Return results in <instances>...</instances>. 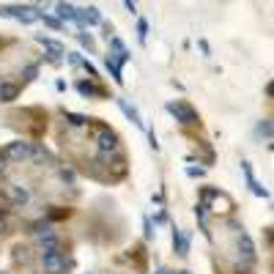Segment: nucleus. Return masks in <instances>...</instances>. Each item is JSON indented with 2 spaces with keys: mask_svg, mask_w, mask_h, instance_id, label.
<instances>
[{
  "mask_svg": "<svg viewBox=\"0 0 274 274\" xmlns=\"http://www.w3.org/2000/svg\"><path fill=\"white\" fill-rule=\"evenodd\" d=\"M74 88H77V93L83 99H104L107 96V91L102 88V85H96L93 80H80Z\"/></svg>",
  "mask_w": 274,
  "mask_h": 274,
  "instance_id": "nucleus-9",
  "label": "nucleus"
},
{
  "mask_svg": "<svg viewBox=\"0 0 274 274\" xmlns=\"http://www.w3.org/2000/svg\"><path fill=\"white\" fill-rule=\"evenodd\" d=\"M77 25H83V28H96V25H102V11H99L96 6L77 9Z\"/></svg>",
  "mask_w": 274,
  "mask_h": 274,
  "instance_id": "nucleus-8",
  "label": "nucleus"
},
{
  "mask_svg": "<svg viewBox=\"0 0 274 274\" xmlns=\"http://www.w3.org/2000/svg\"><path fill=\"white\" fill-rule=\"evenodd\" d=\"M153 274H178V271H168V269H156Z\"/></svg>",
  "mask_w": 274,
  "mask_h": 274,
  "instance_id": "nucleus-35",
  "label": "nucleus"
},
{
  "mask_svg": "<svg viewBox=\"0 0 274 274\" xmlns=\"http://www.w3.org/2000/svg\"><path fill=\"white\" fill-rule=\"evenodd\" d=\"M203 168H186V176H192V178H200V176H203Z\"/></svg>",
  "mask_w": 274,
  "mask_h": 274,
  "instance_id": "nucleus-30",
  "label": "nucleus"
},
{
  "mask_svg": "<svg viewBox=\"0 0 274 274\" xmlns=\"http://www.w3.org/2000/svg\"><path fill=\"white\" fill-rule=\"evenodd\" d=\"M38 263H42L44 274H69V260L61 252V247L55 250H42L38 252Z\"/></svg>",
  "mask_w": 274,
  "mask_h": 274,
  "instance_id": "nucleus-2",
  "label": "nucleus"
},
{
  "mask_svg": "<svg viewBox=\"0 0 274 274\" xmlns=\"http://www.w3.org/2000/svg\"><path fill=\"white\" fill-rule=\"evenodd\" d=\"M38 19H42V22L47 25V28H52V30H63V25H66V22H61L58 17H50V14H44V11L38 14Z\"/></svg>",
  "mask_w": 274,
  "mask_h": 274,
  "instance_id": "nucleus-20",
  "label": "nucleus"
},
{
  "mask_svg": "<svg viewBox=\"0 0 274 274\" xmlns=\"http://www.w3.org/2000/svg\"><path fill=\"white\" fill-rule=\"evenodd\" d=\"M165 110L170 112L173 118H176L181 126H198L200 124V115H198V110L192 107L189 102H184V99H176V102H168L165 104Z\"/></svg>",
  "mask_w": 274,
  "mask_h": 274,
  "instance_id": "nucleus-3",
  "label": "nucleus"
},
{
  "mask_svg": "<svg viewBox=\"0 0 274 274\" xmlns=\"http://www.w3.org/2000/svg\"><path fill=\"white\" fill-rule=\"evenodd\" d=\"M124 3H126V11H129V14H137V3H135V0H124Z\"/></svg>",
  "mask_w": 274,
  "mask_h": 274,
  "instance_id": "nucleus-31",
  "label": "nucleus"
},
{
  "mask_svg": "<svg viewBox=\"0 0 274 274\" xmlns=\"http://www.w3.org/2000/svg\"><path fill=\"white\" fill-rule=\"evenodd\" d=\"M236 250H239V255H242V260H244L247 266L255 263V244H252L250 233H247L244 228L236 230Z\"/></svg>",
  "mask_w": 274,
  "mask_h": 274,
  "instance_id": "nucleus-6",
  "label": "nucleus"
},
{
  "mask_svg": "<svg viewBox=\"0 0 274 274\" xmlns=\"http://www.w3.org/2000/svg\"><path fill=\"white\" fill-rule=\"evenodd\" d=\"M33 200V192L28 184H11L9 186V203L14 206V209H25Z\"/></svg>",
  "mask_w": 274,
  "mask_h": 274,
  "instance_id": "nucleus-7",
  "label": "nucleus"
},
{
  "mask_svg": "<svg viewBox=\"0 0 274 274\" xmlns=\"http://www.w3.org/2000/svg\"><path fill=\"white\" fill-rule=\"evenodd\" d=\"M0 274H6V271H0Z\"/></svg>",
  "mask_w": 274,
  "mask_h": 274,
  "instance_id": "nucleus-36",
  "label": "nucleus"
},
{
  "mask_svg": "<svg viewBox=\"0 0 274 274\" xmlns=\"http://www.w3.org/2000/svg\"><path fill=\"white\" fill-rule=\"evenodd\" d=\"M38 14H42V11H38L36 6H0V17L17 19V22H22V25L38 22Z\"/></svg>",
  "mask_w": 274,
  "mask_h": 274,
  "instance_id": "nucleus-4",
  "label": "nucleus"
},
{
  "mask_svg": "<svg viewBox=\"0 0 274 274\" xmlns=\"http://www.w3.org/2000/svg\"><path fill=\"white\" fill-rule=\"evenodd\" d=\"M3 156L9 159V162H30L33 156V143H28V140H14V143H9L3 148Z\"/></svg>",
  "mask_w": 274,
  "mask_h": 274,
  "instance_id": "nucleus-5",
  "label": "nucleus"
},
{
  "mask_svg": "<svg viewBox=\"0 0 274 274\" xmlns=\"http://www.w3.org/2000/svg\"><path fill=\"white\" fill-rule=\"evenodd\" d=\"M189 233L181 230V228H173V252H176L178 258H186L189 255Z\"/></svg>",
  "mask_w": 274,
  "mask_h": 274,
  "instance_id": "nucleus-10",
  "label": "nucleus"
},
{
  "mask_svg": "<svg viewBox=\"0 0 274 274\" xmlns=\"http://www.w3.org/2000/svg\"><path fill=\"white\" fill-rule=\"evenodd\" d=\"M93 143H96V156H99V162H110V159L115 156L118 151H121V145H118V135L110 129V126H99V129H96V137H93Z\"/></svg>",
  "mask_w": 274,
  "mask_h": 274,
  "instance_id": "nucleus-1",
  "label": "nucleus"
},
{
  "mask_svg": "<svg viewBox=\"0 0 274 274\" xmlns=\"http://www.w3.org/2000/svg\"><path fill=\"white\" fill-rule=\"evenodd\" d=\"M9 233V219H6V211H0V236Z\"/></svg>",
  "mask_w": 274,
  "mask_h": 274,
  "instance_id": "nucleus-28",
  "label": "nucleus"
},
{
  "mask_svg": "<svg viewBox=\"0 0 274 274\" xmlns=\"http://www.w3.org/2000/svg\"><path fill=\"white\" fill-rule=\"evenodd\" d=\"M77 38H80V44H83L85 47V50H88L91 52V55H93V52H96V42H93V36H91V33H77Z\"/></svg>",
  "mask_w": 274,
  "mask_h": 274,
  "instance_id": "nucleus-21",
  "label": "nucleus"
},
{
  "mask_svg": "<svg viewBox=\"0 0 274 274\" xmlns=\"http://www.w3.org/2000/svg\"><path fill=\"white\" fill-rule=\"evenodd\" d=\"M115 102H118V107H121V112H124V115L129 118V121L135 124L137 129H143V118H140L137 107H135V104H129V102H126V99H115Z\"/></svg>",
  "mask_w": 274,
  "mask_h": 274,
  "instance_id": "nucleus-14",
  "label": "nucleus"
},
{
  "mask_svg": "<svg viewBox=\"0 0 274 274\" xmlns=\"http://www.w3.org/2000/svg\"><path fill=\"white\" fill-rule=\"evenodd\" d=\"M198 47H200V52H203L206 58L211 55V47H209V42H206V38H200V42H198Z\"/></svg>",
  "mask_w": 274,
  "mask_h": 274,
  "instance_id": "nucleus-29",
  "label": "nucleus"
},
{
  "mask_svg": "<svg viewBox=\"0 0 274 274\" xmlns=\"http://www.w3.org/2000/svg\"><path fill=\"white\" fill-rule=\"evenodd\" d=\"M55 11H58V19H61V22H77V9L71 3H58L55 6Z\"/></svg>",
  "mask_w": 274,
  "mask_h": 274,
  "instance_id": "nucleus-16",
  "label": "nucleus"
},
{
  "mask_svg": "<svg viewBox=\"0 0 274 274\" xmlns=\"http://www.w3.org/2000/svg\"><path fill=\"white\" fill-rule=\"evenodd\" d=\"M143 233H145V239H153V236H156V230H153V225H151L148 217H143Z\"/></svg>",
  "mask_w": 274,
  "mask_h": 274,
  "instance_id": "nucleus-27",
  "label": "nucleus"
},
{
  "mask_svg": "<svg viewBox=\"0 0 274 274\" xmlns=\"http://www.w3.org/2000/svg\"><path fill=\"white\" fill-rule=\"evenodd\" d=\"M30 233H33L36 239H42V236H50V233H55V228H52L50 219H36V222L30 225Z\"/></svg>",
  "mask_w": 274,
  "mask_h": 274,
  "instance_id": "nucleus-17",
  "label": "nucleus"
},
{
  "mask_svg": "<svg viewBox=\"0 0 274 274\" xmlns=\"http://www.w3.org/2000/svg\"><path fill=\"white\" fill-rule=\"evenodd\" d=\"M107 42H110V55L115 58L118 63H121V66H124V63H129L132 52L126 50V44L121 42V38H118V36H107Z\"/></svg>",
  "mask_w": 274,
  "mask_h": 274,
  "instance_id": "nucleus-11",
  "label": "nucleus"
},
{
  "mask_svg": "<svg viewBox=\"0 0 274 274\" xmlns=\"http://www.w3.org/2000/svg\"><path fill=\"white\" fill-rule=\"evenodd\" d=\"M61 178H63V184L74 186V170L71 168H61Z\"/></svg>",
  "mask_w": 274,
  "mask_h": 274,
  "instance_id": "nucleus-26",
  "label": "nucleus"
},
{
  "mask_svg": "<svg viewBox=\"0 0 274 274\" xmlns=\"http://www.w3.org/2000/svg\"><path fill=\"white\" fill-rule=\"evenodd\" d=\"M36 74H38V66L36 63H30V66H25V69H22V77L28 80V83H30V80H36Z\"/></svg>",
  "mask_w": 274,
  "mask_h": 274,
  "instance_id": "nucleus-25",
  "label": "nucleus"
},
{
  "mask_svg": "<svg viewBox=\"0 0 274 274\" xmlns=\"http://www.w3.org/2000/svg\"><path fill=\"white\" fill-rule=\"evenodd\" d=\"M148 143H151L153 151H159V143H156V135H153V132H148Z\"/></svg>",
  "mask_w": 274,
  "mask_h": 274,
  "instance_id": "nucleus-33",
  "label": "nucleus"
},
{
  "mask_svg": "<svg viewBox=\"0 0 274 274\" xmlns=\"http://www.w3.org/2000/svg\"><path fill=\"white\" fill-rule=\"evenodd\" d=\"M242 173H244V178H247V186L252 189V195H258V198H269V189H266V186L260 184L255 176H252V168H250V162H242Z\"/></svg>",
  "mask_w": 274,
  "mask_h": 274,
  "instance_id": "nucleus-12",
  "label": "nucleus"
},
{
  "mask_svg": "<svg viewBox=\"0 0 274 274\" xmlns=\"http://www.w3.org/2000/svg\"><path fill=\"white\" fill-rule=\"evenodd\" d=\"M137 38H140V44H145V38H148V19H143V17L137 19Z\"/></svg>",
  "mask_w": 274,
  "mask_h": 274,
  "instance_id": "nucleus-23",
  "label": "nucleus"
},
{
  "mask_svg": "<svg viewBox=\"0 0 274 274\" xmlns=\"http://www.w3.org/2000/svg\"><path fill=\"white\" fill-rule=\"evenodd\" d=\"M6 173V156H3V151H0V176Z\"/></svg>",
  "mask_w": 274,
  "mask_h": 274,
  "instance_id": "nucleus-34",
  "label": "nucleus"
},
{
  "mask_svg": "<svg viewBox=\"0 0 274 274\" xmlns=\"http://www.w3.org/2000/svg\"><path fill=\"white\" fill-rule=\"evenodd\" d=\"M50 217H52V219H58V217H69V209H66V211H63V209H58V211H50Z\"/></svg>",
  "mask_w": 274,
  "mask_h": 274,
  "instance_id": "nucleus-32",
  "label": "nucleus"
},
{
  "mask_svg": "<svg viewBox=\"0 0 274 274\" xmlns=\"http://www.w3.org/2000/svg\"><path fill=\"white\" fill-rule=\"evenodd\" d=\"M33 38H36V42L42 44L44 50H66V47H63L61 42H55V38H50V36H42V33H36Z\"/></svg>",
  "mask_w": 274,
  "mask_h": 274,
  "instance_id": "nucleus-19",
  "label": "nucleus"
},
{
  "mask_svg": "<svg viewBox=\"0 0 274 274\" xmlns=\"http://www.w3.org/2000/svg\"><path fill=\"white\" fill-rule=\"evenodd\" d=\"M17 96H19V85H14V83L0 85V102H14Z\"/></svg>",
  "mask_w": 274,
  "mask_h": 274,
  "instance_id": "nucleus-18",
  "label": "nucleus"
},
{
  "mask_svg": "<svg viewBox=\"0 0 274 274\" xmlns=\"http://www.w3.org/2000/svg\"><path fill=\"white\" fill-rule=\"evenodd\" d=\"M104 69L110 71V77H112V83L115 85H124V66L115 61V58L110 55V52H107L104 55Z\"/></svg>",
  "mask_w": 274,
  "mask_h": 274,
  "instance_id": "nucleus-13",
  "label": "nucleus"
},
{
  "mask_svg": "<svg viewBox=\"0 0 274 274\" xmlns=\"http://www.w3.org/2000/svg\"><path fill=\"white\" fill-rule=\"evenodd\" d=\"M258 135L266 137V140L271 143V118H263V121L258 124Z\"/></svg>",
  "mask_w": 274,
  "mask_h": 274,
  "instance_id": "nucleus-22",
  "label": "nucleus"
},
{
  "mask_svg": "<svg viewBox=\"0 0 274 274\" xmlns=\"http://www.w3.org/2000/svg\"><path fill=\"white\" fill-rule=\"evenodd\" d=\"M80 66H83V69L88 71V77H91V80H99V71H96V66H93V63L88 61V58H83V63H80Z\"/></svg>",
  "mask_w": 274,
  "mask_h": 274,
  "instance_id": "nucleus-24",
  "label": "nucleus"
},
{
  "mask_svg": "<svg viewBox=\"0 0 274 274\" xmlns=\"http://www.w3.org/2000/svg\"><path fill=\"white\" fill-rule=\"evenodd\" d=\"M63 121H66V126H71V129H85V126H91L93 118L80 115V112H63Z\"/></svg>",
  "mask_w": 274,
  "mask_h": 274,
  "instance_id": "nucleus-15",
  "label": "nucleus"
}]
</instances>
